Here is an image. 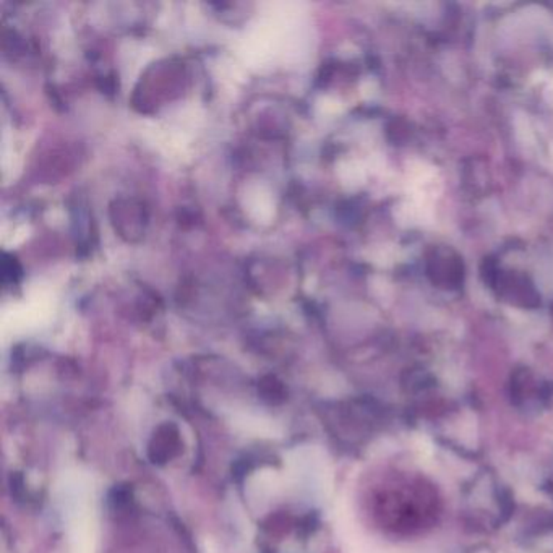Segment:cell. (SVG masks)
<instances>
[{
	"label": "cell",
	"mask_w": 553,
	"mask_h": 553,
	"mask_svg": "<svg viewBox=\"0 0 553 553\" xmlns=\"http://www.w3.org/2000/svg\"><path fill=\"white\" fill-rule=\"evenodd\" d=\"M163 428H164V433L154 437V445L151 446V457L154 460V462H156V460H164V461L169 460L172 456L171 451L176 448V443H177V433H172L169 425H166Z\"/></svg>",
	"instance_id": "6da1fadb"
}]
</instances>
